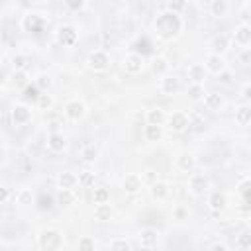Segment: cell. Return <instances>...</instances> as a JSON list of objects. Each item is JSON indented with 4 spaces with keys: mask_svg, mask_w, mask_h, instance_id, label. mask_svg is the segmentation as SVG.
Masks as SVG:
<instances>
[{
    "mask_svg": "<svg viewBox=\"0 0 251 251\" xmlns=\"http://www.w3.org/2000/svg\"><path fill=\"white\" fill-rule=\"evenodd\" d=\"M181 30H183V20L173 10H165L155 18V32L161 39L169 41V39L177 37L181 33Z\"/></svg>",
    "mask_w": 251,
    "mask_h": 251,
    "instance_id": "cell-1",
    "label": "cell"
},
{
    "mask_svg": "<svg viewBox=\"0 0 251 251\" xmlns=\"http://www.w3.org/2000/svg\"><path fill=\"white\" fill-rule=\"evenodd\" d=\"M37 245L39 249H61L63 247V235L61 232L53 230V228H47V230H41L39 235H37Z\"/></svg>",
    "mask_w": 251,
    "mask_h": 251,
    "instance_id": "cell-2",
    "label": "cell"
},
{
    "mask_svg": "<svg viewBox=\"0 0 251 251\" xmlns=\"http://www.w3.org/2000/svg\"><path fill=\"white\" fill-rule=\"evenodd\" d=\"M86 65H88V69H92L96 73H102L110 67V55L106 51H102V49H96V51H92L88 55Z\"/></svg>",
    "mask_w": 251,
    "mask_h": 251,
    "instance_id": "cell-3",
    "label": "cell"
},
{
    "mask_svg": "<svg viewBox=\"0 0 251 251\" xmlns=\"http://www.w3.org/2000/svg\"><path fill=\"white\" fill-rule=\"evenodd\" d=\"M208 188H210V181H208L206 175L194 173V175L190 177V181H188V190H190L194 196H202V194H206Z\"/></svg>",
    "mask_w": 251,
    "mask_h": 251,
    "instance_id": "cell-4",
    "label": "cell"
},
{
    "mask_svg": "<svg viewBox=\"0 0 251 251\" xmlns=\"http://www.w3.org/2000/svg\"><path fill=\"white\" fill-rule=\"evenodd\" d=\"M63 112H65L67 120H71V122H79V120H83V118L86 116V106L81 102V100H71V102H67V104H65Z\"/></svg>",
    "mask_w": 251,
    "mask_h": 251,
    "instance_id": "cell-5",
    "label": "cell"
},
{
    "mask_svg": "<svg viewBox=\"0 0 251 251\" xmlns=\"http://www.w3.org/2000/svg\"><path fill=\"white\" fill-rule=\"evenodd\" d=\"M10 118H12L14 126H26L32 122V108L28 104H16L10 110Z\"/></svg>",
    "mask_w": 251,
    "mask_h": 251,
    "instance_id": "cell-6",
    "label": "cell"
},
{
    "mask_svg": "<svg viewBox=\"0 0 251 251\" xmlns=\"http://www.w3.org/2000/svg\"><path fill=\"white\" fill-rule=\"evenodd\" d=\"M122 65H124V71H126L128 75H137V73L143 71V55L132 51V53H128V55L124 57V63H122Z\"/></svg>",
    "mask_w": 251,
    "mask_h": 251,
    "instance_id": "cell-7",
    "label": "cell"
},
{
    "mask_svg": "<svg viewBox=\"0 0 251 251\" xmlns=\"http://www.w3.org/2000/svg\"><path fill=\"white\" fill-rule=\"evenodd\" d=\"M137 239H139V245H141V247L153 249V247H157V243H159V232L153 230V228H143V230L137 234Z\"/></svg>",
    "mask_w": 251,
    "mask_h": 251,
    "instance_id": "cell-8",
    "label": "cell"
},
{
    "mask_svg": "<svg viewBox=\"0 0 251 251\" xmlns=\"http://www.w3.org/2000/svg\"><path fill=\"white\" fill-rule=\"evenodd\" d=\"M77 39H79V33H77V30H75L73 26H61V28L57 30V41H59L61 45L73 47V45L77 43Z\"/></svg>",
    "mask_w": 251,
    "mask_h": 251,
    "instance_id": "cell-9",
    "label": "cell"
},
{
    "mask_svg": "<svg viewBox=\"0 0 251 251\" xmlns=\"http://www.w3.org/2000/svg\"><path fill=\"white\" fill-rule=\"evenodd\" d=\"M167 120H169V128L173 132H184L190 126V116L186 112H173Z\"/></svg>",
    "mask_w": 251,
    "mask_h": 251,
    "instance_id": "cell-10",
    "label": "cell"
},
{
    "mask_svg": "<svg viewBox=\"0 0 251 251\" xmlns=\"http://www.w3.org/2000/svg\"><path fill=\"white\" fill-rule=\"evenodd\" d=\"M204 67H206V71H208V73H212V75H220L222 71H226V61H224V57H222L220 53H210V55L206 57Z\"/></svg>",
    "mask_w": 251,
    "mask_h": 251,
    "instance_id": "cell-11",
    "label": "cell"
},
{
    "mask_svg": "<svg viewBox=\"0 0 251 251\" xmlns=\"http://www.w3.org/2000/svg\"><path fill=\"white\" fill-rule=\"evenodd\" d=\"M161 94H165V96H173V94H177L179 90H181V81L175 77V75H165L163 79H161Z\"/></svg>",
    "mask_w": 251,
    "mask_h": 251,
    "instance_id": "cell-12",
    "label": "cell"
},
{
    "mask_svg": "<svg viewBox=\"0 0 251 251\" xmlns=\"http://www.w3.org/2000/svg\"><path fill=\"white\" fill-rule=\"evenodd\" d=\"M65 147H67V139H65V135H63V134L53 132L51 135L47 137V149H49L51 153H63V151H65Z\"/></svg>",
    "mask_w": 251,
    "mask_h": 251,
    "instance_id": "cell-13",
    "label": "cell"
},
{
    "mask_svg": "<svg viewBox=\"0 0 251 251\" xmlns=\"http://www.w3.org/2000/svg\"><path fill=\"white\" fill-rule=\"evenodd\" d=\"M141 186H143V181H141L139 175L130 173V175L124 177V183H122L124 192H128V194H137V192L141 190Z\"/></svg>",
    "mask_w": 251,
    "mask_h": 251,
    "instance_id": "cell-14",
    "label": "cell"
},
{
    "mask_svg": "<svg viewBox=\"0 0 251 251\" xmlns=\"http://www.w3.org/2000/svg\"><path fill=\"white\" fill-rule=\"evenodd\" d=\"M186 73H188L190 83H198V84H202V83L206 81V77H208L206 67H204V65H200V63H192V65L186 69Z\"/></svg>",
    "mask_w": 251,
    "mask_h": 251,
    "instance_id": "cell-15",
    "label": "cell"
},
{
    "mask_svg": "<svg viewBox=\"0 0 251 251\" xmlns=\"http://www.w3.org/2000/svg\"><path fill=\"white\" fill-rule=\"evenodd\" d=\"M22 28L26 30V32H39L41 28H43V18L39 16V14H26L24 16V20H22Z\"/></svg>",
    "mask_w": 251,
    "mask_h": 251,
    "instance_id": "cell-16",
    "label": "cell"
},
{
    "mask_svg": "<svg viewBox=\"0 0 251 251\" xmlns=\"http://www.w3.org/2000/svg\"><path fill=\"white\" fill-rule=\"evenodd\" d=\"M57 186H59V188H71V190H75V188L79 186V175H75V173H71V171L59 173V177H57Z\"/></svg>",
    "mask_w": 251,
    "mask_h": 251,
    "instance_id": "cell-17",
    "label": "cell"
},
{
    "mask_svg": "<svg viewBox=\"0 0 251 251\" xmlns=\"http://www.w3.org/2000/svg\"><path fill=\"white\" fill-rule=\"evenodd\" d=\"M224 104H226V100H224V96H222L220 92H208V94L204 96V106H206L208 110H212V112L222 110Z\"/></svg>",
    "mask_w": 251,
    "mask_h": 251,
    "instance_id": "cell-18",
    "label": "cell"
},
{
    "mask_svg": "<svg viewBox=\"0 0 251 251\" xmlns=\"http://www.w3.org/2000/svg\"><path fill=\"white\" fill-rule=\"evenodd\" d=\"M234 41L237 45H241V47H247L251 43V26H247V24L239 26L235 30V33H234Z\"/></svg>",
    "mask_w": 251,
    "mask_h": 251,
    "instance_id": "cell-19",
    "label": "cell"
},
{
    "mask_svg": "<svg viewBox=\"0 0 251 251\" xmlns=\"http://www.w3.org/2000/svg\"><path fill=\"white\" fill-rule=\"evenodd\" d=\"M230 12V2L228 0H210V14L214 18H224Z\"/></svg>",
    "mask_w": 251,
    "mask_h": 251,
    "instance_id": "cell-20",
    "label": "cell"
},
{
    "mask_svg": "<svg viewBox=\"0 0 251 251\" xmlns=\"http://www.w3.org/2000/svg\"><path fill=\"white\" fill-rule=\"evenodd\" d=\"M235 124L237 126L251 124V104H241L239 108H235Z\"/></svg>",
    "mask_w": 251,
    "mask_h": 251,
    "instance_id": "cell-21",
    "label": "cell"
},
{
    "mask_svg": "<svg viewBox=\"0 0 251 251\" xmlns=\"http://www.w3.org/2000/svg\"><path fill=\"white\" fill-rule=\"evenodd\" d=\"M112 214H114V210H112L110 202L96 204V208H94V218H96L98 222H108V220H112Z\"/></svg>",
    "mask_w": 251,
    "mask_h": 251,
    "instance_id": "cell-22",
    "label": "cell"
},
{
    "mask_svg": "<svg viewBox=\"0 0 251 251\" xmlns=\"http://www.w3.org/2000/svg\"><path fill=\"white\" fill-rule=\"evenodd\" d=\"M177 167H179L183 173H192L194 167H196V161H194V157H192L190 153H181V155L177 157Z\"/></svg>",
    "mask_w": 251,
    "mask_h": 251,
    "instance_id": "cell-23",
    "label": "cell"
},
{
    "mask_svg": "<svg viewBox=\"0 0 251 251\" xmlns=\"http://www.w3.org/2000/svg\"><path fill=\"white\" fill-rule=\"evenodd\" d=\"M143 135H145L147 141H161V137H163V126L147 124L145 130H143Z\"/></svg>",
    "mask_w": 251,
    "mask_h": 251,
    "instance_id": "cell-24",
    "label": "cell"
},
{
    "mask_svg": "<svg viewBox=\"0 0 251 251\" xmlns=\"http://www.w3.org/2000/svg\"><path fill=\"white\" fill-rule=\"evenodd\" d=\"M145 122L147 124H157V126H163L167 122V116L161 108H151V110H147L145 114Z\"/></svg>",
    "mask_w": 251,
    "mask_h": 251,
    "instance_id": "cell-25",
    "label": "cell"
},
{
    "mask_svg": "<svg viewBox=\"0 0 251 251\" xmlns=\"http://www.w3.org/2000/svg\"><path fill=\"white\" fill-rule=\"evenodd\" d=\"M57 202H59L61 206H71V204H75V202H77L75 190H71V188H59V192H57Z\"/></svg>",
    "mask_w": 251,
    "mask_h": 251,
    "instance_id": "cell-26",
    "label": "cell"
},
{
    "mask_svg": "<svg viewBox=\"0 0 251 251\" xmlns=\"http://www.w3.org/2000/svg\"><path fill=\"white\" fill-rule=\"evenodd\" d=\"M134 51L135 53H139V55H151L153 53V47H151V41H149L145 35H141L135 43H134Z\"/></svg>",
    "mask_w": 251,
    "mask_h": 251,
    "instance_id": "cell-27",
    "label": "cell"
},
{
    "mask_svg": "<svg viewBox=\"0 0 251 251\" xmlns=\"http://www.w3.org/2000/svg\"><path fill=\"white\" fill-rule=\"evenodd\" d=\"M208 206H210L214 212H220V210L226 206V196H224L220 190L210 192V196H208Z\"/></svg>",
    "mask_w": 251,
    "mask_h": 251,
    "instance_id": "cell-28",
    "label": "cell"
},
{
    "mask_svg": "<svg viewBox=\"0 0 251 251\" xmlns=\"http://www.w3.org/2000/svg\"><path fill=\"white\" fill-rule=\"evenodd\" d=\"M55 196L53 194H47V192H41L39 196H37V200H35V206L39 208V210H51L53 206H55Z\"/></svg>",
    "mask_w": 251,
    "mask_h": 251,
    "instance_id": "cell-29",
    "label": "cell"
},
{
    "mask_svg": "<svg viewBox=\"0 0 251 251\" xmlns=\"http://www.w3.org/2000/svg\"><path fill=\"white\" fill-rule=\"evenodd\" d=\"M151 196L155 200H159V202H163V200L169 196V184L167 183H161V181L153 183L151 184Z\"/></svg>",
    "mask_w": 251,
    "mask_h": 251,
    "instance_id": "cell-30",
    "label": "cell"
},
{
    "mask_svg": "<svg viewBox=\"0 0 251 251\" xmlns=\"http://www.w3.org/2000/svg\"><path fill=\"white\" fill-rule=\"evenodd\" d=\"M14 200H16V204H18V206H30L35 198H33V192H32L30 188H20V190L16 192Z\"/></svg>",
    "mask_w": 251,
    "mask_h": 251,
    "instance_id": "cell-31",
    "label": "cell"
},
{
    "mask_svg": "<svg viewBox=\"0 0 251 251\" xmlns=\"http://www.w3.org/2000/svg\"><path fill=\"white\" fill-rule=\"evenodd\" d=\"M41 92H43V90H41L35 83H32V84H26V86H24V98H26V100H30V102H35V104H37V100H39Z\"/></svg>",
    "mask_w": 251,
    "mask_h": 251,
    "instance_id": "cell-32",
    "label": "cell"
},
{
    "mask_svg": "<svg viewBox=\"0 0 251 251\" xmlns=\"http://www.w3.org/2000/svg\"><path fill=\"white\" fill-rule=\"evenodd\" d=\"M186 94H188L190 100H194V102H198V100H204V96H206L202 84H198V83H190L188 88H186Z\"/></svg>",
    "mask_w": 251,
    "mask_h": 251,
    "instance_id": "cell-33",
    "label": "cell"
},
{
    "mask_svg": "<svg viewBox=\"0 0 251 251\" xmlns=\"http://www.w3.org/2000/svg\"><path fill=\"white\" fill-rule=\"evenodd\" d=\"M92 200H94V204L110 202V190L104 188V186H96V188L92 190Z\"/></svg>",
    "mask_w": 251,
    "mask_h": 251,
    "instance_id": "cell-34",
    "label": "cell"
},
{
    "mask_svg": "<svg viewBox=\"0 0 251 251\" xmlns=\"http://www.w3.org/2000/svg\"><path fill=\"white\" fill-rule=\"evenodd\" d=\"M228 47H230V39L226 35H216L212 39V53H220L222 55Z\"/></svg>",
    "mask_w": 251,
    "mask_h": 251,
    "instance_id": "cell-35",
    "label": "cell"
},
{
    "mask_svg": "<svg viewBox=\"0 0 251 251\" xmlns=\"http://www.w3.org/2000/svg\"><path fill=\"white\" fill-rule=\"evenodd\" d=\"M153 73L159 77H165L169 73V59L167 57H155L153 59Z\"/></svg>",
    "mask_w": 251,
    "mask_h": 251,
    "instance_id": "cell-36",
    "label": "cell"
},
{
    "mask_svg": "<svg viewBox=\"0 0 251 251\" xmlns=\"http://www.w3.org/2000/svg\"><path fill=\"white\" fill-rule=\"evenodd\" d=\"M96 157H98V149H96L94 145H86L83 151H81V159H83L84 163H94Z\"/></svg>",
    "mask_w": 251,
    "mask_h": 251,
    "instance_id": "cell-37",
    "label": "cell"
},
{
    "mask_svg": "<svg viewBox=\"0 0 251 251\" xmlns=\"http://www.w3.org/2000/svg\"><path fill=\"white\" fill-rule=\"evenodd\" d=\"M79 186L92 188L94 186V173L92 171H81L79 173Z\"/></svg>",
    "mask_w": 251,
    "mask_h": 251,
    "instance_id": "cell-38",
    "label": "cell"
},
{
    "mask_svg": "<svg viewBox=\"0 0 251 251\" xmlns=\"http://www.w3.org/2000/svg\"><path fill=\"white\" fill-rule=\"evenodd\" d=\"M33 83H35L41 90H47V88H51V84H53V77L49 75V73H39Z\"/></svg>",
    "mask_w": 251,
    "mask_h": 251,
    "instance_id": "cell-39",
    "label": "cell"
},
{
    "mask_svg": "<svg viewBox=\"0 0 251 251\" xmlns=\"http://www.w3.org/2000/svg\"><path fill=\"white\" fill-rule=\"evenodd\" d=\"M110 249H114V251H130L132 249V243L126 241V239H122V237H116V239L110 241Z\"/></svg>",
    "mask_w": 251,
    "mask_h": 251,
    "instance_id": "cell-40",
    "label": "cell"
},
{
    "mask_svg": "<svg viewBox=\"0 0 251 251\" xmlns=\"http://www.w3.org/2000/svg\"><path fill=\"white\" fill-rule=\"evenodd\" d=\"M96 247V241L90 237V235H83L81 239H79V249L81 251H92Z\"/></svg>",
    "mask_w": 251,
    "mask_h": 251,
    "instance_id": "cell-41",
    "label": "cell"
},
{
    "mask_svg": "<svg viewBox=\"0 0 251 251\" xmlns=\"http://www.w3.org/2000/svg\"><path fill=\"white\" fill-rule=\"evenodd\" d=\"M235 247H237V249H249V247H251V235H249L247 232L239 234L237 239H235Z\"/></svg>",
    "mask_w": 251,
    "mask_h": 251,
    "instance_id": "cell-42",
    "label": "cell"
},
{
    "mask_svg": "<svg viewBox=\"0 0 251 251\" xmlns=\"http://www.w3.org/2000/svg\"><path fill=\"white\" fill-rule=\"evenodd\" d=\"M12 61H14V71H26L28 63H30V59L26 55H16Z\"/></svg>",
    "mask_w": 251,
    "mask_h": 251,
    "instance_id": "cell-43",
    "label": "cell"
},
{
    "mask_svg": "<svg viewBox=\"0 0 251 251\" xmlns=\"http://www.w3.org/2000/svg\"><path fill=\"white\" fill-rule=\"evenodd\" d=\"M37 106H39L41 110H51V106H53V98L49 96V94H41L39 100H37Z\"/></svg>",
    "mask_w": 251,
    "mask_h": 251,
    "instance_id": "cell-44",
    "label": "cell"
},
{
    "mask_svg": "<svg viewBox=\"0 0 251 251\" xmlns=\"http://www.w3.org/2000/svg\"><path fill=\"white\" fill-rule=\"evenodd\" d=\"M169 10L181 14L186 10V0H169Z\"/></svg>",
    "mask_w": 251,
    "mask_h": 251,
    "instance_id": "cell-45",
    "label": "cell"
},
{
    "mask_svg": "<svg viewBox=\"0 0 251 251\" xmlns=\"http://www.w3.org/2000/svg\"><path fill=\"white\" fill-rule=\"evenodd\" d=\"M84 4H86V0H65V6H67L71 12H79V10H83V8H84Z\"/></svg>",
    "mask_w": 251,
    "mask_h": 251,
    "instance_id": "cell-46",
    "label": "cell"
},
{
    "mask_svg": "<svg viewBox=\"0 0 251 251\" xmlns=\"http://www.w3.org/2000/svg\"><path fill=\"white\" fill-rule=\"evenodd\" d=\"M141 181H143V184H149V186H151L153 183H157V173L149 169V171L141 173Z\"/></svg>",
    "mask_w": 251,
    "mask_h": 251,
    "instance_id": "cell-47",
    "label": "cell"
},
{
    "mask_svg": "<svg viewBox=\"0 0 251 251\" xmlns=\"http://www.w3.org/2000/svg\"><path fill=\"white\" fill-rule=\"evenodd\" d=\"M237 59L243 65H251V47H243L239 51V55H237Z\"/></svg>",
    "mask_w": 251,
    "mask_h": 251,
    "instance_id": "cell-48",
    "label": "cell"
},
{
    "mask_svg": "<svg viewBox=\"0 0 251 251\" xmlns=\"http://www.w3.org/2000/svg\"><path fill=\"white\" fill-rule=\"evenodd\" d=\"M14 83L18 86H26L28 84V75L26 71H14Z\"/></svg>",
    "mask_w": 251,
    "mask_h": 251,
    "instance_id": "cell-49",
    "label": "cell"
},
{
    "mask_svg": "<svg viewBox=\"0 0 251 251\" xmlns=\"http://www.w3.org/2000/svg\"><path fill=\"white\" fill-rule=\"evenodd\" d=\"M173 214H175V220H179V222L188 220V208H184V206H177Z\"/></svg>",
    "mask_w": 251,
    "mask_h": 251,
    "instance_id": "cell-50",
    "label": "cell"
},
{
    "mask_svg": "<svg viewBox=\"0 0 251 251\" xmlns=\"http://www.w3.org/2000/svg\"><path fill=\"white\" fill-rule=\"evenodd\" d=\"M0 202H2V204H8L10 202V188L8 186L0 188Z\"/></svg>",
    "mask_w": 251,
    "mask_h": 251,
    "instance_id": "cell-51",
    "label": "cell"
},
{
    "mask_svg": "<svg viewBox=\"0 0 251 251\" xmlns=\"http://www.w3.org/2000/svg\"><path fill=\"white\" fill-rule=\"evenodd\" d=\"M241 98L245 100V102H251V84H245L241 88Z\"/></svg>",
    "mask_w": 251,
    "mask_h": 251,
    "instance_id": "cell-52",
    "label": "cell"
},
{
    "mask_svg": "<svg viewBox=\"0 0 251 251\" xmlns=\"http://www.w3.org/2000/svg\"><path fill=\"white\" fill-rule=\"evenodd\" d=\"M218 77H220L218 81H220V83H224V84H230V83H232V75H230L228 71H222Z\"/></svg>",
    "mask_w": 251,
    "mask_h": 251,
    "instance_id": "cell-53",
    "label": "cell"
},
{
    "mask_svg": "<svg viewBox=\"0 0 251 251\" xmlns=\"http://www.w3.org/2000/svg\"><path fill=\"white\" fill-rule=\"evenodd\" d=\"M210 249H212V251H228V245H226V243H212Z\"/></svg>",
    "mask_w": 251,
    "mask_h": 251,
    "instance_id": "cell-54",
    "label": "cell"
},
{
    "mask_svg": "<svg viewBox=\"0 0 251 251\" xmlns=\"http://www.w3.org/2000/svg\"><path fill=\"white\" fill-rule=\"evenodd\" d=\"M30 2H35V4H39V2H45V0H30Z\"/></svg>",
    "mask_w": 251,
    "mask_h": 251,
    "instance_id": "cell-55",
    "label": "cell"
}]
</instances>
